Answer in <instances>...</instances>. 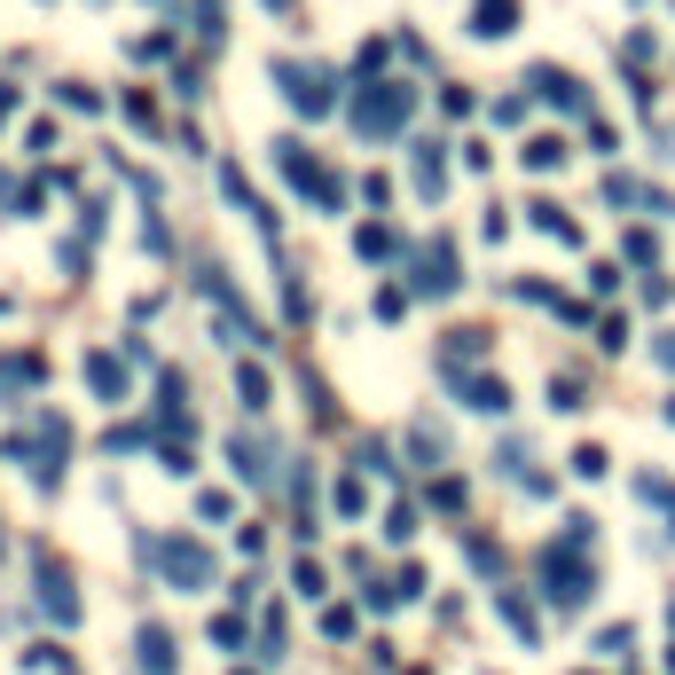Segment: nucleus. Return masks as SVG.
Returning <instances> with one entry per match:
<instances>
[{
	"label": "nucleus",
	"mask_w": 675,
	"mask_h": 675,
	"mask_svg": "<svg viewBox=\"0 0 675 675\" xmlns=\"http://www.w3.org/2000/svg\"><path fill=\"white\" fill-rule=\"evenodd\" d=\"M416 291H433V299L456 291V243H448V236L425 243V260H416Z\"/></svg>",
	"instance_id": "obj_8"
},
{
	"label": "nucleus",
	"mask_w": 675,
	"mask_h": 675,
	"mask_svg": "<svg viewBox=\"0 0 675 675\" xmlns=\"http://www.w3.org/2000/svg\"><path fill=\"white\" fill-rule=\"evenodd\" d=\"M534 95H542V103H558V111H581V87H573L558 63H542V71H534Z\"/></svg>",
	"instance_id": "obj_13"
},
{
	"label": "nucleus",
	"mask_w": 675,
	"mask_h": 675,
	"mask_svg": "<svg viewBox=\"0 0 675 675\" xmlns=\"http://www.w3.org/2000/svg\"><path fill=\"white\" fill-rule=\"evenodd\" d=\"M527 165H542V174H550V165H565V142H558V134H534V142H527Z\"/></svg>",
	"instance_id": "obj_17"
},
{
	"label": "nucleus",
	"mask_w": 675,
	"mask_h": 675,
	"mask_svg": "<svg viewBox=\"0 0 675 675\" xmlns=\"http://www.w3.org/2000/svg\"><path fill=\"white\" fill-rule=\"evenodd\" d=\"M87 385H95L103 401H126V362H118V354H87Z\"/></svg>",
	"instance_id": "obj_12"
},
{
	"label": "nucleus",
	"mask_w": 675,
	"mask_h": 675,
	"mask_svg": "<svg viewBox=\"0 0 675 675\" xmlns=\"http://www.w3.org/2000/svg\"><path fill=\"white\" fill-rule=\"evenodd\" d=\"M134 660H142V675H174V636L149 621V629L134 636Z\"/></svg>",
	"instance_id": "obj_10"
},
{
	"label": "nucleus",
	"mask_w": 675,
	"mask_h": 675,
	"mask_svg": "<svg viewBox=\"0 0 675 675\" xmlns=\"http://www.w3.org/2000/svg\"><path fill=\"white\" fill-rule=\"evenodd\" d=\"M573 550H581V542H550V550L534 558V565H542V581H550V598H558V605H581V598H589V589H598V573H589V565H581Z\"/></svg>",
	"instance_id": "obj_6"
},
{
	"label": "nucleus",
	"mask_w": 675,
	"mask_h": 675,
	"mask_svg": "<svg viewBox=\"0 0 675 675\" xmlns=\"http://www.w3.org/2000/svg\"><path fill=\"white\" fill-rule=\"evenodd\" d=\"M464 401H471L479 416H502V408H511V393H502V377H471V385H464Z\"/></svg>",
	"instance_id": "obj_14"
},
{
	"label": "nucleus",
	"mask_w": 675,
	"mask_h": 675,
	"mask_svg": "<svg viewBox=\"0 0 675 675\" xmlns=\"http://www.w3.org/2000/svg\"><path fill=\"white\" fill-rule=\"evenodd\" d=\"M236 464H243V479H251V487L276 479V440H268V433H236Z\"/></svg>",
	"instance_id": "obj_9"
},
{
	"label": "nucleus",
	"mask_w": 675,
	"mask_h": 675,
	"mask_svg": "<svg viewBox=\"0 0 675 675\" xmlns=\"http://www.w3.org/2000/svg\"><path fill=\"white\" fill-rule=\"evenodd\" d=\"M142 558H149L165 581H174V589H205V581H212V550H205V542H189V534H149V542H142Z\"/></svg>",
	"instance_id": "obj_3"
},
{
	"label": "nucleus",
	"mask_w": 675,
	"mask_h": 675,
	"mask_svg": "<svg viewBox=\"0 0 675 675\" xmlns=\"http://www.w3.org/2000/svg\"><path fill=\"white\" fill-rule=\"evenodd\" d=\"M416 189L440 197V142H416Z\"/></svg>",
	"instance_id": "obj_15"
},
{
	"label": "nucleus",
	"mask_w": 675,
	"mask_h": 675,
	"mask_svg": "<svg viewBox=\"0 0 675 675\" xmlns=\"http://www.w3.org/2000/svg\"><path fill=\"white\" fill-rule=\"evenodd\" d=\"M276 165H283V174H291V181H299V189H307L314 205L346 212V181H338V174H330V165H322V157H314L307 142H276Z\"/></svg>",
	"instance_id": "obj_5"
},
{
	"label": "nucleus",
	"mask_w": 675,
	"mask_h": 675,
	"mask_svg": "<svg viewBox=\"0 0 675 675\" xmlns=\"http://www.w3.org/2000/svg\"><path fill=\"white\" fill-rule=\"evenodd\" d=\"M362 251H370V260H385V251H393V228L377 220V228H362Z\"/></svg>",
	"instance_id": "obj_24"
},
{
	"label": "nucleus",
	"mask_w": 675,
	"mask_h": 675,
	"mask_svg": "<svg viewBox=\"0 0 675 675\" xmlns=\"http://www.w3.org/2000/svg\"><path fill=\"white\" fill-rule=\"evenodd\" d=\"M502 621H511L527 644H534V629H542V621H534V605H527V598H511V589H502Z\"/></svg>",
	"instance_id": "obj_16"
},
{
	"label": "nucleus",
	"mask_w": 675,
	"mask_h": 675,
	"mask_svg": "<svg viewBox=\"0 0 675 675\" xmlns=\"http://www.w3.org/2000/svg\"><path fill=\"white\" fill-rule=\"evenodd\" d=\"M433 502L440 511H464V479H433Z\"/></svg>",
	"instance_id": "obj_23"
},
{
	"label": "nucleus",
	"mask_w": 675,
	"mask_h": 675,
	"mask_svg": "<svg viewBox=\"0 0 675 675\" xmlns=\"http://www.w3.org/2000/svg\"><path fill=\"white\" fill-rule=\"evenodd\" d=\"M322 636H330V644H338V636H354V613H346V605H330V613H322Z\"/></svg>",
	"instance_id": "obj_22"
},
{
	"label": "nucleus",
	"mask_w": 675,
	"mask_h": 675,
	"mask_svg": "<svg viewBox=\"0 0 675 675\" xmlns=\"http://www.w3.org/2000/svg\"><path fill=\"white\" fill-rule=\"evenodd\" d=\"M408 111H416V87H401V79H377V87H362L346 103L354 134H393V126H408Z\"/></svg>",
	"instance_id": "obj_4"
},
{
	"label": "nucleus",
	"mask_w": 675,
	"mask_h": 675,
	"mask_svg": "<svg viewBox=\"0 0 675 675\" xmlns=\"http://www.w3.org/2000/svg\"><path fill=\"white\" fill-rule=\"evenodd\" d=\"M276 87H283V103L299 118H330L338 111V71H322L307 55H276Z\"/></svg>",
	"instance_id": "obj_2"
},
{
	"label": "nucleus",
	"mask_w": 675,
	"mask_h": 675,
	"mask_svg": "<svg viewBox=\"0 0 675 675\" xmlns=\"http://www.w3.org/2000/svg\"><path fill=\"white\" fill-rule=\"evenodd\" d=\"M9 111H17V87H0V118H9Z\"/></svg>",
	"instance_id": "obj_26"
},
{
	"label": "nucleus",
	"mask_w": 675,
	"mask_h": 675,
	"mask_svg": "<svg viewBox=\"0 0 675 675\" xmlns=\"http://www.w3.org/2000/svg\"><path fill=\"white\" fill-rule=\"evenodd\" d=\"M385 534H393V542H408V534H416V511H408V502H393V511H385Z\"/></svg>",
	"instance_id": "obj_20"
},
{
	"label": "nucleus",
	"mask_w": 675,
	"mask_h": 675,
	"mask_svg": "<svg viewBox=\"0 0 675 675\" xmlns=\"http://www.w3.org/2000/svg\"><path fill=\"white\" fill-rule=\"evenodd\" d=\"M63 448H71V425H63L55 408H32V433H24V425L9 433V456H17V464H32V479H40V487H55V479H63Z\"/></svg>",
	"instance_id": "obj_1"
},
{
	"label": "nucleus",
	"mask_w": 675,
	"mask_h": 675,
	"mask_svg": "<svg viewBox=\"0 0 675 675\" xmlns=\"http://www.w3.org/2000/svg\"><path fill=\"white\" fill-rule=\"evenodd\" d=\"M32 573H40V613L71 629V621H79V589H71V573H63L48 550H32Z\"/></svg>",
	"instance_id": "obj_7"
},
{
	"label": "nucleus",
	"mask_w": 675,
	"mask_h": 675,
	"mask_svg": "<svg viewBox=\"0 0 675 675\" xmlns=\"http://www.w3.org/2000/svg\"><path fill=\"white\" fill-rule=\"evenodd\" d=\"M236 393H243V408H251V416H260V408H268V370H243V377H236Z\"/></svg>",
	"instance_id": "obj_18"
},
{
	"label": "nucleus",
	"mask_w": 675,
	"mask_h": 675,
	"mask_svg": "<svg viewBox=\"0 0 675 675\" xmlns=\"http://www.w3.org/2000/svg\"><path fill=\"white\" fill-rule=\"evenodd\" d=\"M228 511H236V502H228L220 487H205V495H197V519H205V527H212V519H228Z\"/></svg>",
	"instance_id": "obj_19"
},
{
	"label": "nucleus",
	"mask_w": 675,
	"mask_h": 675,
	"mask_svg": "<svg viewBox=\"0 0 675 675\" xmlns=\"http://www.w3.org/2000/svg\"><path fill=\"white\" fill-rule=\"evenodd\" d=\"M511 24H519V0H479V9H471V32L479 40H502Z\"/></svg>",
	"instance_id": "obj_11"
},
{
	"label": "nucleus",
	"mask_w": 675,
	"mask_h": 675,
	"mask_svg": "<svg viewBox=\"0 0 675 675\" xmlns=\"http://www.w3.org/2000/svg\"><path fill=\"white\" fill-rule=\"evenodd\" d=\"M330 502H338V511H362L370 495H362V479H338V487H330Z\"/></svg>",
	"instance_id": "obj_21"
},
{
	"label": "nucleus",
	"mask_w": 675,
	"mask_h": 675,
	"mask_svg": "<svg viewBox=\"0 0 675 675\" xmlns=\"http://www.w3.org/2000/svg\"><path fill=\"white\" fill-rule=\"evenodd\" d=\"M667 425H675V401H667Z\"/></svg>",
	"instance_id": "obj_28"
},
{
	"label": "nucleus",
	"mask_w": 675,
	"mask_h": 675,
	"mask_svg": "<svg viewBox=\"0 0 675 675\" xmlns=\"http://www.w3.org/2000/svg\"><path fill=\"white\" fill-rule=\"evenodd\" d=\"M268 9H291V0H268Z\"/></svg>",
	"instance_id": "obj_27"
},
{
	"label": "nucleus",
	"mask_w": 675,
	"mask_h": 675,
	"mask_svg": "<svg viewBox=\"0 0 675 675\" xmlns=\"http://www.w3.org/2000/svg\"><path fill=\"white\" fill-rule=\"evenodd\" d=\"M667 621H675V613H667Z\"/></svg>",
	"instance_id": "obj_29"
},
{
	"label": "nucleus",
	"mask_w": 675,
	"mask_h": 675,
	"mask_svg": "<svg viewBox=\"0 0 675 675\" xmlns=\"http://www.w3.org/2000/svg\"><path fill=\"white\" fill-rule=\"evenodd\" d=\"M652 362H660V370H675V330H660V338H652Z\"/></svg>",
	"instance_id": "obj_25"
}]
</instances>
